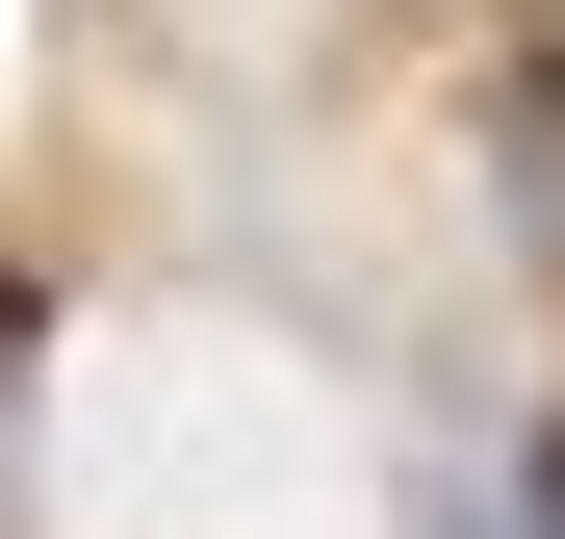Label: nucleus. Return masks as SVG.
I'll use <instances>...</instances> for the list:
<instances>
[{
    "label": "nucleus",
    "mask_w": 565,
    "mask_h": 539,
    "mask_svg": "<svg viewBox=\"0 0 565 539\" xmlns=\"http://www.w3.org/2000/svg\"><path fill=\"white\" fill-rule=\"evenodd\" d=\"M514 180H540V257H565V52L514 77Z\"/></svg>",
    "instance_id": "f257e3e1"
},
{
    "label": "nucleus",
    "mask_w": 565,
    "mask_h": 539,
    "mask_svg": "<svg viewBox=\"0 0 565 539\" xmlns=\"http://www.w3.org/2000/svg\"><path fill=\"white\" fill-rule=\"evenodd\" d=\"M514 539H565V411H540V488H514Z\"/></svg>",
    "instance_id": "f03ea898"
}]
</instances>
